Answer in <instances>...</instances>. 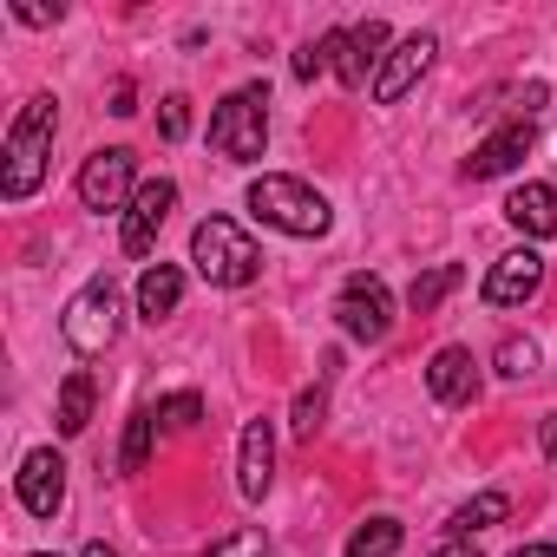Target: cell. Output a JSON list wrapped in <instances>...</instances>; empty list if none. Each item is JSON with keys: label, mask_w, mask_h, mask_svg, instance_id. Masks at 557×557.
<instances>
[{"label": "cell", "mask_w": 557, "mask_h": 557, "mask_svg": "<svg viewBox=\"0 0 557 557\" xmlns=\"http://www.w3.org/2000/svg\"><path fill=\"white\" fill-rule=\"evenodd\" d=\"M40 557H53V550H40Z\"/></svg>", "instance_id": "33"}, {"label": "cell", "mask_w": 557, "mask_h": 557, "mask_svg": "<svg viewBox=\"0 0 557 557\" xmlns=\"http://www.w3.org/2000/svg\"><path fill=\"white\" fill-rule=\"evenodd\" d=\"M505 518H511V498H505V492H479V498H466V505L453 511V531L472 537V531H492V524H505Z\"/></svg>", "instance_id": "20"}, {"label": "cell", "mask_w": 557, "mask_h": 557, "mask_svg": "<svg viewBox=\"0 0 557 557\" xmlns=\"http://www.w3.org/2000/svg\"><path fill=\"white\" fill-rule=\"evenodd\" d=\"M60 335H66L79 355H106V348H112V335H119V289H112V275H92V283L66 302Z\"/></svg>", "instance_id": "5"}, {"label": "cell", "mask_w": 557, "mask_h": 557, "mask_svg": "<svg viewBox=\"0 0 557 557\" xmlns=\"http://www.w3.org/2000/svg\"><path fill=\"white\" fill-rule=\"evenodd\" d=\"M21 505H27L34 518H53V511L66 505V459H60L53 446H40V453L21 459Z\"/></svg>", "instance_id": "11"}, {"label": "cell", "mask_w": 557, "mask_h": 557, "mask_svg": "<svg viewBox=\"0 0 557 557\" xmlns=\"http://www.w3.org/2000/svg\"><path fill=\"white\" fill-rule=\"evenodd\" d=\"M177 296H184V269L177 262H158V269L138 275V315L145 322H164L177 309Z\"/></svg>", "instance_id": "17"}, {"label": "cell", "mask_w": 557, "mask_h": 557, "mask_svg": "<svg viewBox=\"0 0 557 557\" xmlns=\"http://www.w3.org/2000/svg\"><path fill=\"white\" fill-rule=\"evenodd\" d=\"M158 420H171V426H197V420H203V400H197V394H177V400L158 407Z\"/></svg>", "instance_id": "27"}, {"label": "cell", "mask_w": 557, "mask_h": 557, "mask_svg": "<svg viewBox=\"0 0 557 557\" xmlns=\"http://www.w3.org/2000/svg\"><path fill=\"white\" fill-rule=\"evenodd\" d=\"M53 132H60V106L40 92L27 99V112L14 119L8 132V177H0V190H8V203H27L47 177V151H53Z\"/></svg>", "instance_id": "1"}, {"label": "cell", "mask_w": 557, "mask_h": 557, "mask_svg": "<svg viewBox=\"0 0 557 557\" xmlns=\"http://www.w3.org/2000/svg\"><path fill=\"white\" fill-rule=\"evenodd\" d=\"M171 210H177V184L171 177H151V184H138V197H132V210H125V256H151L158 249V230L171 223Z\"/></svg>", "instance_id": "7"}, {"label": "cell", "mask_w": 557, "mask_h": 557, "mask_svg": "<svg viewBox=\"0 0 557 557\" xmlns=\"http://www.w3.org/2000/svg\"><path fill=\"white\" fill-rule=\"evenodd\" d=\"M426 387H433L440 407H472V400H479V368H472V355H466V348H440L433 368H426Z\"/></svg>", "instance_id": "13"}, {"label": "cell", "mask_w": 557, "mask_h": 557, "mask_svg": "<svg viewBox=\"0 0 557 557\" xmlns=\"http://www.w3.org/2000/svg\"><path fill=\"white\" fill-rule=\"evenodd\" d=\"M394 550H400V518H368L348 537V557H394Z\"/></svg>", "instance_id": "22"}, {"label": "cell", "mask_w": 557, "mask_h": 557, "mask_svg": "<svg viewBox=\"0 0 557 557\" xmlns=\"http://www.w3.org/2000/svg\"><path fill=\"white\" fill-rule=\"evenodd\" d=\"M190 262H197L203 283H216V289H243V283H256L262 249H256L230 216H203L197 236H190Z\"/></svg>", "instance_id": "2"}, {"label": "cell", "mask_w": 557, "mask_h": 557, "mask_svg": "<svg viewBox=\"0 0 557 557\" xmlns=\"http://www.w3.org/2000/svg\"><path fill=\"white\" fill-rule=\"evenodd\" d=\"M433 53H440V40H433V34H407V40L387 53V66L374 73V99H381V106H394V99H400L426 66H433Z\"/></svg>", "instance_id": "12"}, {"label": "cell", "mask_w": 557, "mask_h": 557, "mask_svg": "<svg viewBox=\"0 0 557 557\" xmlns=\"http://www.w3.org/2000/svg\"><path fill=\"white\" fill-rule=\"evenodd\" d=\"M459 283H466V269H459V262H440V269L413 275V289H407V309H413V315H433V309H440V302H446Z\"/></svg>", "instance_id": "18"}, {"label": "cell", "mask_w": 557, "mask_h": 557, "mask_svg": "<svg viewBox=\"0 0 557 557\" xmlns=\"http://www.w3.org/2000/svg\"><path fill=\"white\" fill-rule=\"evenodd\" d=\"M269 479H275V433H269V420H249L243 426V453H236V492L262 498Z\"/></svg>", "instance_id": "14"}, {"label": "cell", "mask_w": 557, "mask_h": 557, "mask_svg": "<svg viewBox=\"0 0 557 557\" xmlns=\"http://www.w3.org/2000/svg\"><path fill=\"white\" fill-rule=\"evenodd\" d=\"M322 47H329V66H335L348 86H368V66L387 53V21H361V27H348V34H329Z\"/></svg>", "instance_id": "8"}, {"label": "cell", "mask_w": 557, "mask_h": 557, "mask_svg": "<svg viewBox=\"0 0 557 557\" xmlns=\"http://www.w3.org/2000/svg\"><path fill=\"white\" fill-rule=\"evenodd\" d=\"M86 557H119V550H106V544H86Z\"/></svg>", "instance_id": "32"}, {"label": "cell", "mask_w": 557, "mask_h": 557, "mask_svg": "<svg viewBox=\"0 0 557 557\" xmlns=\"http://www.w3.org/2000/svg\"><path fill=\"white\" fill-rule=\"evenodd\" d=\"M151 440H158V407L132 413V426H125V453H119V472H145V459H151Z\"/></svg>", "instance_id": "21"}, {"label": "cell", "mask_w": 557, "mask_h": 557, "mask_svg": "<svg viewBox=\"0 0 557 557\" xmlns=\"http://www.w3.org/2000/svg\"><path fill=\"white\" fill-rule=\"evenodd\" d=\"M524 151H531V125H524V119H511V125H498V132L466 158V177H505Z\"/></svg>", "instance_id": "15"}, {"label": "cell", "mask_w": 557, "mask_h": 557, "mask_svg": "<svg viewBox=\"0 0 557 557\" xmlns=\"http://www.w3.org/2000/svg\"><path fill=\"white\" fill-rule=\"evenodd\" d=\"M322 66H329V47H302L296 53V79H315Z\"/></svg>", "instance_id": "28"}, {"label": "cell", "mask_w": 557, "mask_h": 557, "mask_svg": "<svg viewBox=\"0 0 557 557\" xmlns=\"http://www.w3.org/2000/svg\"><path fill=\"white\" fill-rule=\"evenodd\" d=\"M262 106H269V92H262V86H243V92H230V99L210 112V145H216L230 164H256V158H262V138H269Z\"/></svg>", "instance_id": "4"}, {"label": "cell", "mask_w": 557, "mask_h": 557, "mask_svg": "<svg viewBox=\"0 0 557 557\" xmlns=\"http://www.w3.org/2000/svg\"><path fill=\"white\" fill-rule=\"evenodd\" d=\"M335 315H342V329H348L355 342H368V348L394 335V296H387L381 275H348V289H342Z\"/></svg>", "instance_id": "6"}, {"label": "cell", "mask_w": 557, "mask_h": 557, "mask_svg": "<svg viewBox=\"0 0 557 557\" xmlns=\"http://www.w3.org/2000/svg\"><path fill=\"white\" fill-rule=\"evenodd\" d=\"M269 550V537H262V524H249V531H236V537H223V544H210V557H262Z\"/></svg>", "instance_id": "24"}, {"label": "cell", "mask_w": 557, "mask_h": 557, "mask_svg": "<svg viewBox=\"0 0 557 557\" xmlns=\"http://www.w3.org/2000/svg\"><path fill=\"white\" fill-rule=\"evenodd\" d=\"M505 216H511V230H524V236H557V190H550V184H518V190L505 197Z\"/></svg>", "instance_id": "16"}, {"label": "cell", "mask_w": 557, "mask_h": 557, "mask_svg": "<svg viewBox=\"0 0 557 557\" xmlns=\"http://www.w3.org/2000/svg\"><path fill=\"white\" fill-rule=\"evenodd\" d=\"M492 361H498V374H511V381H524V374L537 368V348H531V342H518V335H505Z\"/></svg>", "instance_id": "23"}, {"label": "cell", "mask_w": 557, "mask_h": 557, "mask_svg": "<svg viewBox=\"0 0 557 557\" xmlns=\"http://www.w3.org/2000/svg\"><path fill=\"white\" fill-rule=\"evenodd\" d=\"M158 132L177 145V138L190 132V99H177V92H171V99H164V112H158Z\"/></svg>", "instance_id": "25"}, {"label": "cell", "mask_w": 557, "mask_h": 557, "mask_svg": "<svg viewBox=\"0 0 557 557\" xmlns=\"http://www.w3.org/2000/svg\"><path fill=\"white\" fill-rule=\"evenodd\" d=\"M322 413H329V387H309V394L296 400V433H315Z\"/></svg>", "instance_id": "26"}, {"label": "cell", "mask_w": 557, "mask_h": 557, "mask_svg": "<svg viewBox=\"0 0 557 557\" xmlns=\"http://www.w3.org/2000/svg\"><path fill=\"white\" fill-rule=\"evenodd\" d=\"M544 453H550V459H557V413H550V420H544Z\"/></svg>", "instance_id": "29"}, {"label": "cell", "mask_w": 557, "mask_h": 557, "mask_svg": "<svg viewBox=\"0 0 557 557\" xmlns=\"http://www.w3.org/2000/svg\"><path fill=\"white\" fill-rule=\"evenodd\" d=\"M125 190H132V151H125V145L92 151L86 171H79V203H86V210H119Z\"/></svg>", "instance_id": "9"}, {"label": "cell", "mask_w": 557, "mask_h": 557, "mask_svg": "<svg viewBox=\"0 0 557 557\" xmlns=\"http://www.w3.org/2000/svg\"><path fill=\"white\" fill-rule=\"evenodd\" d=\"M537 283H544V256H537V249H511V256H498L492 275H485V302H492V309H518V302L537 296Z\"/></svg>", "instance_id": "10"}, {"label": "cell", "mask_w": 557, "mask_h": 557, "mask_svg": "<svg viewBox=\"0 0 557 557\" xmlns=\"http://www.w3.org/2000/svg\"><path fill=\"white\" fill-rule=\"evenodd\" d=\"M249 210L275 230H289V236H329V197L309 190L302 177H256Z\"/></svg>", "instance_id": "3"}, {"label": "cell", "mask_w": 557, "mask_h": 557, "mask_svg": "<svg viewBox=\"0 0 557 557\" xmlns=\"http://www.w3.org/2000/svg\"><path fill=\"white\" fill-rule=\"evenodd\" d=\"M92 426V374L79 368V374H66V387H60V433L73 440V433H86Z\"/></svg>", "instance_id": "19"}, {"label": "cell", "mask_w": 557, "mask_h": 557, "mask_svg": "<svg viewBox=\"0 0 557 557\" xmlns=\"http://www.w3.org/2000/svg\"><path fill=\"white\" fill-rule=\"evenodd\" d=\"M433 557H479V550H472V544H440Z\"/></svg>", "instance_id": "30"}, {"label": "cell", "mask_w": 557, "mask_h": 557, "mask_svg": "<svg viewBox=\"0 0 557 557\" xmlns=\"http://www.w3.org/2000/svg\"><path fill=\"white\" fill-rule=\"evenodd\" d=\"M511 557H557V544H524V550H511Z\"/></svg>", "instance_id": "31"}]
</instances>
